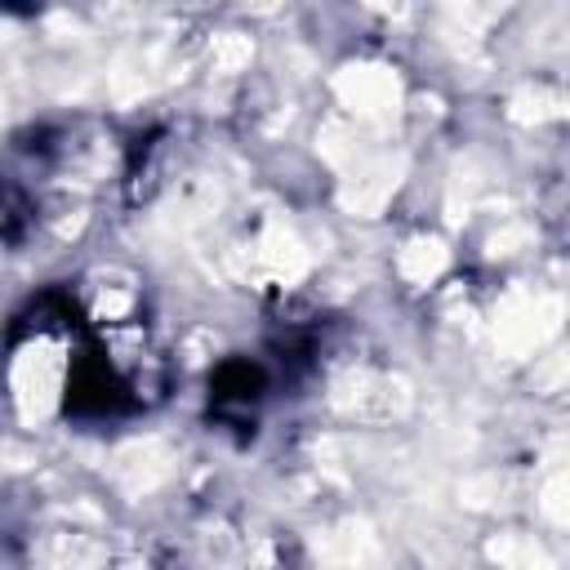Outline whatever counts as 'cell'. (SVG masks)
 Returning <instances> with one entry per match:
<instances>
[{"mask_svg": "<svg viewBox=\"0 0 570 570\" xmlns=\"http://www.w3.org/2000/svg\"><path fill=\"white\" fill-rule=\"evenodd\" d=\"M561 316H566V303L561 294H543V289H508L494 307V347L517 361V356H530L539 343H548L557 330H561Z\"/></svg>", "mask_w": 570, "mask_h": 570, "instance_id": "obj_1", "label": "cell"}, {"mask_svg": "<svg viewBox=\"0 0 570 570\" xmlns=\"http://www.w3.org/2000/svg\"><path fill=\"white\" fill-rule=\"evenodd\" d=\"M62 370H67V361H62V347H58L53 338H31V343L18 352L9 383H13L18 414H22L27 423H40V419L53 414L58 392H62Z\"/></svg>", "mask_w": 570, "mask_h": 570, "instance_id": "obj_2", "label": "cell"}, {"mask_svg": "<svg viewBox=\"0 0 570 570\" xmlns=\"http://www.w3.org/2000/svg\"><path fill=\"white\" fill-rule=\"evenodd\" d=\"M330 405L347 419H401L414 405V392L401 374H374V370H347L330 387Z\"/></svg>", "mask_w": 570, "mask_h": 570, "instance_id": "obj_3", "label": "cell"}, {"mask_svg": "<svg viewBox=\"0 0 570 570\" xmlns=\"http://www.w3.org/2000/svg\"><path fill=\"white\" fill-rule=\"evenodd\" d=\"M334 94L356 120L370 125H387L401 111V80L383 62H347L334 76Z\"/></svg>", "mask_w": 570, "mask_h": 570, "instance_id": "obj_4", "label": "cell"}, {"mask_svg": "<svg viewBox=\"0 0 570 570\" xmlns=\"http://www.w3.org/2000/svg\"><path fill=\"white\" fill-rule=\"evenodd\" d=\"M174 463H178V450L160 436H138V441H125L111 459H107V476L111 485L125 494V499H142L151 490H160L169 476H174Z\"/></svg>", "mask_w": 570, "mask_h": 570, "instance_id": "obj_5", "label": "cell"}, {"mask_svg": "<svg viewBox=\"0 0 570 570\" xmlns=\"http://www.w3.org/2000/svg\"><path fill=\"white\" fill-rule=\"evenodd\" d=\"M401 174H405L401 156H365L338 183V205L356 218H374L392 200V191L401 187Z\"/></svg>", "mask_w": 570, "mask_h": 570, "instance_id": "obj_6", "label": "cell"}, {"mask_svg": "<svg viewBox=\"0 0 570 570\" xmlns=\"http://www.w3.org/2000/svg\"><path fill=\"white\" fill-rule=\"evenodd\" d=\"M245 272H249L254 281H281V285H289V281H298V276L307 272V245L298 240V232H294L289 223L272 218V223L258 232V240L249 245Z\"/></svg>", "mask_w": 570, "mask_h": 570, "instance_id": "obj_7", "label": "cell"}, {"mask_svg": "<svg viewBox=\"0 0 570 570\" xmlns=\"http://www.w3.org/2000/svg\"><path fill=\"white\" fill-rule=\"evenodd\" d=\"M316 557H321V570H379V539L370 521L347 517L316 539Z\"/></svg>", "mask_w": 570, "mask_h": 570, "instance_id": "obj_8", "label": "cell"}, {"mask_svg": "<svg viewBox=\"0 0 570 570\" xmlns=\"http://www.w3.org/2000/svg\"><path fill=\"white\" fill-rule=\"evenodd\" d=\"M36 561L45 570H102L107 561V543L94 530H49L36 543Z\"/></svg>", "mask_w": 570, "mask_h": 570, "instance_id": "obj_9", "label": "cell"}, {"mask_svg": "<svg viewBox=\"0 0 570 570\" xmlns=\"http://www.w3.org/2000/svg\"><path fill=\"white\" fill-rule=\"evenodd\" d=\"M218 209H223V183L209 178V174H191V178L178 183V191L169 196L165 223H169L174 232H196V227H205Z\"/></svg>", "mask_w": 570, "mask_h": 570, "instance_id": "obj_10", "label": "cell"}, {"mask_svg": "<svg viewBox=\"0 0 570 570\" xmlns=\"http://www.w3.org/2000/svg\"><path fill=\"white\" fill-rule=\"evenodd\" d=\"M156 85H160V53L156 49H125L107 71V89L116 102H134V98L151 94Z\"/></svg>", "mask_w": 570, "mask_h": 570, "instance_id": "obj_11", "label": "cell"}, {"mask_svg": "<svg viewBox=\"0 0 570 570\" xmlns=\"http://www.w3.org/2000/svg\"><path fill=\"white\" fill-rule=\"evenodd\" d=\"M396 267H401V276H405L410 285H432V281L450 267V249H445L441 236H414V240L401 245Z\"/></svg>", "mask_w": 570, "mask_h": 570, "instance_id": "obj_12", "label": "cell"}, {"mask_svg": "<svg viewBox=\"0 0 570 570\" xmlns=\"http://www.w3.org/2000/svg\"><path fill=\"white\" fill-rule=\"evenodd\" d=\"M490 561H494L499 570H557L552 552H548L534 534H521V530L494 534V539H490Z\"/></svg>", "mask_w": 570, "mask_h": 570, "instance_id": "obj_13", "label": "cell"}, {"mask_svg": "<svg viewBox=\"0 0 570 570\" xmlns=\"http://www.w3.org/2000/svg\"><path fill=\"white\" fill-rule=\"evenodd\" d=\"M566 111V98L548 85H521L512 98H508V116L517 125H543V120H557Z\"/></svg>", "mask_w": 570, "mask_h": 570, "instance_id": "obj_14", "label": "cell"}, {"mask_svg": "<svg viewBox=\"0 0 570 570\" xmlns=\"http://www.w3.org/2000/svg\"><path fill=\"white\" fill-rule=\"evenodd\" d=\"M316 147H321V156L330 165H343V169H352L356 160H365L361 138H356V125H347V120H325L321 134H316Z\"/></svg>", "mask_w": 570, "mask_h": 570, "instance_id": "obj_15", "label": "cell"}, {"mask_svg": "<svg viewBox=\"0 0 570 570\" xmlns=\"http://www.w3.org/2000/svg\"><path fill=\"white\" fill-rule=\"evenodd\" d=\"M485 18H490V9H468V4L459 9V4H454V9L441 13V31H445V40H450L454 49H472Z\"/></svg>", "mask_w": 570, "mask_h": 570, "instance_id": "obj_16", "label": "cell"}, {"mask_svg": "<svg viewBox=\"0 0 570 570\" xmlns=\"http://www.w3.org/2000/svg\"><path fill=\"white\" fill-rule=\"evenodd\" d=\"M249 58H254V45H249V36H240V31H223V36H214V45H209V62H214V71H223V76L249 67Z\"/></svg>", "mask_w": 570, "mask_h": 570, "instance_id": "obj_17", "label": "cell"}, {"mask_svg": "<svg viewBox=\"0 0 570 570\" xmlns=\"http://www.w3.org/2000/svg\"><path fill=\"white\" fill-rule=\"evenodd\" d=\"M566 494H570V481H566V472L557 468V472L543 481V490H539V508H543V517H548L552 525H566V521H570Z\"/></svg>", "mask_w": 570, "mask_h": 570, "instance_id": "obj_18", "label": "cell"}, {"mask_svg": "<svg viewBox=\"0 0 570 570\" xmlns=\"http://www.w3.org/2000/svg\"><path fill=\"white\" fill-rule=\"evenodd\" d=\"M459 494H463L468 508H490V503L503 494V476H499V472H476V476H468V481L459 485Z\"/></svg>", "mask_w": 570, "mask_h": 570, "instance_id": "obj_19", "label": "cell"}, {"mask_svg": "<svg viewBox=\"0 0 570 570\" xmlns=\"http://www.w3.org/2000/svg\"><path fill=\"white\" fill-rule=\"evenodd\" d=\"M134 307V289L120 281V285H94V312L98 316H107V321H116V316H125Z\"/></svg>", "mask_w": 570, "mask_h": 570, "instance_id": "obj_20", "label": "cell"}, {"mask_svg": "<svg viewBox=\"0 0 570 570\" xmlns=\"http://www.w3.org/2000/svg\"><path fill=\"white\" fill-rule=\"evenodd\" d=\"M530 236H534L530 227H499V232L485 240V249H490L494 258H499V254H517V245H525Z\"/></svg>", "mask_w": 570, "mask_h": 570, "instance_id": "obj_21", "label": "cell"}, {"mask_svg": "<svg viewBox=\"0 0 570 570\" xmlns=\"http://www.w3.org/2000/svg\"><path fill=\"white\" fill-rule=\"evenodd\" d=\"M125 570H147V566H138V561H134V566H125Z\"/></svg>", "mask_w": 570, "mask_h": 570, "instance_id": "obj_22", "label": "cell"}]
</instances>
